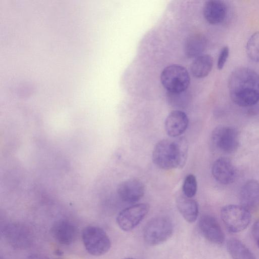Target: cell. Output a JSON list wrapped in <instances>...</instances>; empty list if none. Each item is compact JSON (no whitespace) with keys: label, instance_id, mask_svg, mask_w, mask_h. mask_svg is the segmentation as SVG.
Listing matches in <instances>:
<instances>
[{"label":"cell","instance_id":"cell-2","mask_svg":"<svg viewBox=\"0 0 259 259\" xmlns=\"http://www.w3.org/2000/svg\"><path fill=\"white\" fill-rule=\"evenodd\" d=\"M188 153V142L185 137H179L173 140L163 139L155 145L152 160L163 169L182 168L186 163Z\"/></svg>","mask_w":259,"mask_h":259},{"label":"cell","instance_id":"cell-23","mask_svg":"<svg viewBox=\"0 0 259 259\" xmlns=\"http://www.w3.org/2000/svg\"><path fill=\"white\" fill-rule=\"evenodd\" d=\"M229 55V48L228 46L224 47L220 53L217 61V68L222 70L226 64Z\"/></svg>","mask_w":259,"mask_h":259},{"label":"cell","instance_id":"cell-9","mask_svg":"<svg viewBox=\"0 0 259 259\" xmlns=\"http://www.w3.org/2000/svg\"><path fill=\"white\" fill-rule=\"evenodd\" d=\"M4 235L11 245L17 248H25L32 242V237L30 230L19 224H11L4 230Z\"/></svg>","mask_w":259,"mask_h":259},{"label":"cell","instance_id":"cell-12","mask_svg":"<svg viewBox=\"0 0 259 259\" xmlns=\"http://www.w3.org/2000/svg\"><path fill=\"white\" fill-rule=\"evenodd\" d=\"M211 173L218 183L228 185L232 183L236 177V171L231 161L227 157H220L214 161Z\"/></svg>","mask_w":259,"mask_h":259},{"label":"cell","instance_id":"cell-13","mask_svg":"<svg viewBox=\"0 0 259 259\" xmlns=\"http://www.w3.org/2000/svg\"><path fill=\"white\" fill-rule=\"evenodd\" d=\"M189 119L186 114L180 110L171 111L166 117L165 130L169 137L174 138L181 136L187 130Z\"/></svg>","mask_w":259,"mask_h":259},{"label":"cell","instance_id":"cell-24","mask_svg":"<svg viewBox=\"0 0 259 259\" xmlns=\"http://www.w3.org/2000/svg\"><path fill=\"white\" fill-rule=\"evenodd\" d=\"M251 234L254 239L257 246L259 248V219H258L252 226Z\"/></svg>","mask_w":259,"mask_h":259},{"label":"cell","instance_id":"cell-21","mask_svg":"<svg viewBox=\"0 0 259 259\" xmlns=\"http://www.w3.org/2000/svg\"><path fill=\"white\" fill-rule=\"evenodd\" d=\"M246 52L250 60L259 63V31L254 32L248 39L246 46Z\"/></svg>","mask_w":259,"mask_h":259},{"label":"cell","instance_id":"cell-18","mask_svg":"<svg viewBox=\"0 0 259 259\" xmlns=\"http://www.w3.org/2000/svg\"><path fill=\"white\" fill-rule=\"evenodd\" d=\"M213 58L208 54L201 55L196 57L190 66L192 75L198 78L208 75L213 67Z\"/></svg>","mask_w":259,"mask_h":259},{"label":"cell","instance_id":"cell-19","mask_svg":"<svg viewBox=\"0 0 259 259\" xmlns=\"http://www.w3.org/2000/svg\"><path fill=\"white\" fill-rule=\"evenodd\" d=\"M206 38L200 34H193L188 37L185 46V51L189 58L197 57L201 55L206 47Z\"/></svg>","mask_w":259,"mask_h":259},{"label":"cell","instance_id":"cell-7","mask_svg":"<svg viewBox=\"0 0 259 259\" xmlns=\"http://www.w3.org/2000/svg\"><path fill=\"white\" fill-rule=\"evenodd\" d=\"M211 141L213 145L222 152L232 153L239 147V133L233 127L219 126L212 132Z\"/></svg>","mask_w":259,"mask_h":259},{"label":"cell","instance_id":"cell-6","mask_svg":"<svg viewBox=\"0 0 259 259\" xmlns=\"http://www.w3.org/2000/svg\"><path fill=\"white\" fill-rule=\"evenodd\" d=\"M173 225L171 221L163 217H156L149 221L144 230V239L150 245L161 244L171 236Z\"/></svg>","mask_w":259,"mask_h":259},{"label":"cell","instance_id":"cell-22","mask_svg":"<svg viewBox=\"0 0 259 259\" xmlns=\"http://www.w3.org/2000/svg\"><path fill=\"white\" fill-rule=\"evenodd\" d=\"M197 190V182L193 174L188 175L185 178L182 186V193L189 198H193Z\"/></svg>","mask_w":259,"mask_h":259},{"label":"cell","instance_id":"cell-15","mask_svg":"<svg viewBox=\"0 0 259 259\" xmlns=\"http://www.w3.org/2000/svg\"><path fill=\"white\" fill-rule=\"evenodd\" d=\"M51 233L58 243L63 245H69L76 240L77 230L75 226L71 223L64 220L59 221L52 227Z\"/></svg>","mask_w":259,"mask_h":259},{"label":"cell","instance_id":"cell-3","mask_svg":"<svg viewBox=\"0 0 259 259\" xmlns=\"http://www.w3.org/2000/svg\"><path fill=\"white\" fill-rule=\"evenodd\" d=\"M160 80L168 93H179L185 92L190 84V76L183 66L172 64L166 67L162 71Z\"/></svg>","mask_w":259,"mask_h":259},{"label":"cell","instance_id":"cell-14","mask_svg":"<svg viewBox=\"0 0 259 259\" xmlns=\"http://www.w3.org/2000/svg\"><path fill=\"white\" fill-rule=\"evenodd\" d=\"M240 205L249 211L259 208V182L249 180L242 186L240 192Z\"/></svg>","mask_w":259,"mask_h":259},{"label":"cell","instance_id":"cell-17","mask_svg":"<svg viewBox=\"0 0 259 259\" xmlns=\"http://www.w3.org/2000/svg\"><path fill=\"white\" fill-rule=\"evenodd\" d=\"M176 205L187 222L192 223L196 220L198 215V205L195 199L188 197L182 193L177 197Z\"/></svg>","mask_w":259,"mask_h":259},{"label":"cell","instance_id":"cell-25","mask_svg":"<svg viewBox=\"0 0 259 259\" xmlns=\"http://www.w3.org/2000/svg\"><path fill=\"white\" fill-rule=\"evenodd\" d=\"M26 259H49L46 256L39 254H33L28 256Z\"/></svg>","mask_w":259,"mask_h":259},{"label":"cell","instance_id":"cell-8","mask_svg":"<svg viewBox=\"0 0 259 259\" xmlns=\"http://www.w3.org/2000/svg\"><path fill=\"white\" fill-rule=\"evenodd\" d=\"M149 210L147 203H138L121 210L117 215L118 226L123 231H128L135 228L145 218Z\"/></svg>","mask_w":259,"mask_h":259},{"label":"cell","instance_id":"cell-10","mask_svg":"<svg viewBox=\"0 0 259 259\" xmlns=\"http://www.w3.org/2000/svg\"><path fill=\"white\" fill-rule=\"evenodd\" d=\"M117 193L121 199L127 203L139 201L144 196L145 187L143 183L136 179H131L120 183L117 187Z\"/></svg>","mask_w":259,"mask_h":259},{"label":"cell","instance_id":"cell-16","mask_svg":"<svg viewBox=\"0 0 259 259\" xmlns=\"http://www.w3.org/2000/svg\"><path fill=\"white\" fill-rule=\"evenodd\" d=\"M203 13L204 18L209 23L218 24L222 23L226 18L227 7L222 1H207L203 6Z\"/></svg>","mask_w":259,"mask_h":259},{"label":"cell","instance_id":"cell-1","mask_svg":"<svg viewBox=\"0 0 259 259\" xmlns=\"http://www.w3.org/2000/svg\"><path fill=\"white\" fill-rule=\"evenodd\" d=\"M232 101L241 107H252L259 102V74L247 67H239L230 74L228 84Z\"/></svg>","mask_w":259,"mask_h":259},{"label":"cell","instance_id":"cell-26","mask_svg":"<svg viewBox=\"0 0 259 259\" xmlns=\"http://www.w3.org/2000/svg\"><path fill=\"white\" fill-rule=\"evenodd\" d=\"M56 259H67V258H56Z\"/></svg>","mask_w":259,"mask_h":259},{"label":"cell","instance_id":"cell-4","mask_svg":"<svg viewBox=\"0 0 259 259\" xmlns=\"http://www.w3.org/2000/svg\"><path fill=\"white\" fill-rule=\"evenodd\" d=\"M221 217L226 228L232 233L245 230L251 219L250 211L240 204L225 205L221 209Z\"/></svg>","mask_w":259,"mask_h":259},{"label":"cell","instance_id":"cell-20","mask_svg":"<svg viewBox=\"0 0 259 259\" xmlns=\"http://www.w3.org/2000/svg\"><path fill=\"white\" fill-rule=\"evenodd\" d=\"M226 245L227 250L233 259H256L251 250L236 238L229 239Z\"/></svg>","mask_w":259,"mask_h":259},{"label":"cell","instance_id":"cell-11","mask_svg":"<svg viewBox=\"0 0 259 259\" xmlns=\"http://www.w3.org/2000/svg\"><path fill=\"white\" fill-rule=\"evenodd\" d=\"M199 228L202 235L209 242L215 244L224 242V233L214 217L209 215L202 216L199 222Z\"/></svg>","mask_w":259,"mask_h":259},{"label":"cell","instance_id":"cell-27","mask_svg":"<svg viewBox=\"0 0 259 259\" xmlns=\"http://www.w3.org/2000/svg\"><path fill=\"white\" fill-rule=\"evenodd\" d=\"M125 259H134V258H125Z\"/></svg>","mask_w":259,"mask_h":259},{"label":"cell","instance_id":"cell-5","mask_svg":"<svg viewBox=\"0 0 259 259\" xmlns=\"http://www.w3.org/2000/svg\"><path fill=\"white\" fill-rule=\"evenodd\" d=\"M82 241L87 251L93 255L100 256L108 251L111 241L106 233L100 227L90 226L82 233Z\"/></svg>","mask_w":259,"mask_h":259}]
</instances>
